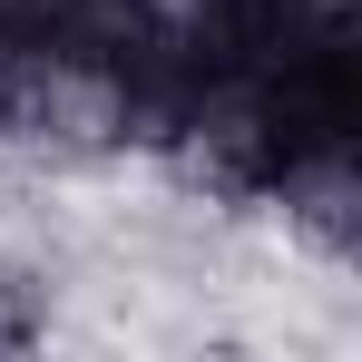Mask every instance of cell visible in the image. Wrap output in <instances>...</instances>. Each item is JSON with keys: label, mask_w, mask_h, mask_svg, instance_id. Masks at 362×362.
<instances>
[{"label": "cell", "mask_w": 362, "mask_h": 362, "mask_svg": "<svg viewBox=\"0 0 362 362\" xmlns=\"http://www.w3.org/2000/svg\"><path fill=\"white\" fill-rule=\"evenodd\" d=\"M137 137L127 69L69 40H0V147L30 157H108Z\"/></svg>", "instance_id": "1"}, {"label": "cell", "mask_w": 362, "mask_h": 362, "mask_svg": "<svg viewBox=\"0 0 362 362\" xmlns=\"http://www.w3.org/2000/svg\"><path fill=\"white\" fill-rule=\"evenodd\" d=\"M40 323H49V284H40L20 255H0V353L40 343Z\"/></svg>", "instance_id": "2"}]
</instances>
